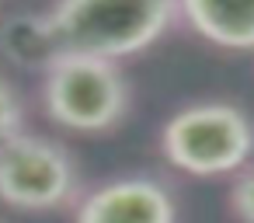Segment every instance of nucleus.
Wrapping results in <instances>:
<instances>
[{
    "label": "nucleus",
    "mask_w": 254,
    "mask_h": 223,
    "mask_svg": "<svg viewBox=\"0 0 254 223\" xmlns=\"http://www.w3.org/2000/svg\"><path fill=\"white\" fill-rule=\"evenodd\" d=\"M80 199V174L70 150L39 133H14L0 143V202L18 213H53Z\"/></svg>",
    "instance_id": "obj_4"
},
{
    "label": "nucleus",
    "mask_w": 254,
    "mask_h": 223,
    "mask_svg": "<svg viewBox=\"0 0 254 223\" xmlns=\"http://www.w3.org/2000/svg\"><path fill=\"white\" fill-rule=\"evenodd\" d=\"M0 53H4L7 63H14L18 70L28 74H46L60 56H63V42L53 28L49 11L46 14H11L4 25H0Z\"/></svg>",
    "instance_id": "obj_7"
},
{
    "label": "nucleus",
    "mask_w": 254,
    "mask_h": 223,
    "mask_svg": "<svg viewBox=\"0 0 254 223\" xmlns=\"http://www.w3.org/2000/svg\"><path fill=\"white\" fill-rule=\"evenodd\" d=\"M0 223H4V220H0Z\"/></svg>",
    "instance_id": "obj_10"
},
{
    "label": "nucleus",
    "mask_w": 254,
    "mask_h": 223,
    "mask_svg": "<svg viewBox=\"0 0 254 223\" xmlns=\"http://www.w3.org/2000/svg\"><path fill=\"white\" fill-rule=\"evenodd\" d=\"M49 18L63 53L119 63L167 35L178 0H56Z\"/></svg>",
    "instance_id": "obj_1"
},
{
    "label": "nucleus",
    "mask_w": 254,
    "mask_h": 223,
    "mask_svg": "<svg viewBox=\"0 0 254 223\" xmlns=\"http://www.w3.org/2000/svg\"><path fill=\"white\" fill-rule=\"evenodd\" d=\"M160 153L191 178L237 174L254 157V119L230 101L185 105L164 122Z\"/></svg>",
    "instance_id": "obj_2"
},
{
    "label": "nucleus",
    "mask_w": 254,
    "mask_h": 223,
    "mask_svg": "<svg viewBox=\"0 0 254 223\" xmlns=\"http://www.w3.org/2000/svg\"><path fill=\"white\" fill-rule=\"evenodd\" d=\"M21 126H25V105H21L18 91L0 77V143L21 133Z\"/></svg>",
    "instance_id": "obj_9"
},
{
    "label": "nucleus",
    "mask_w": 254,
    "mask_h": 223,
    "mask_svg": "<svg viewBox=\"0 0 254 223\" xmlns=\"http://www.w3.org/2000/svg\"><path fill=\"white\" fill-rule=\"evenodd\" d=\"M73 223H178V202L164 181L126 174L84 192L73 202Z\"/></svg>",
    "instance_id": "obj_5"
},
{
    "label": "nucleus",
    "mask_w": 254,
    "mask_h": 223,
    "mask_svg": "<svg viewBox=\"0 0 254 223\" xmlns=\"http://www.w3.org/2000/svg\"><path fill=\"white\" fill-rule=\"evenodd\" d=\"M42 108L66 133H112L129 112V84L119 63L63 53L42 74Z\"/></svg>",
    "instance_id": "obj_3"
},
{
    "label": "nucleus",
    "mask_w": 254,
    "mask_h": 223,
    "mask_svg": "<svg viewBox=\"0 0 254 223\" xmlns=\"http://www.w3.org/2000/svg\"><path fill=\"white\" fill-rule=\"evenodd\" d=\"M230 213L240 223H254V164L237 171V178L230 185Z\"/></svg>",
    "instance_id": "obj_8"
},
{
    "label": "nucleus",
    "mask_w": 254,
    "mask_h": 223,
    "mask_svg": "<svg viewBox=\"0 0 254 223\" xmlns=\"http://www.w3.org/2000/svg\"><path fill=\"white\" fill-rule=\"evenodd\" d=\"M178 18L219 49L254 53V0H178Z\"/></svg>",
    "instance_id": "obj_6"
}]
</instances>
